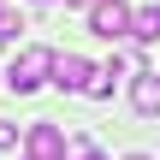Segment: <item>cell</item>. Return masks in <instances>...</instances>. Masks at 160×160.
I'll return each instance as SVG.
<instances>
[{"label": "cell", "mask_w": 160, "mask_h": 160, "mask_svg": "<svg viewBox=\"0 0 160 160\" xmlns=\"http://www.w3.org/2000/svg\"><path fill=\"white\" fill-rule=\"evenodd\" d=\"M18 30H24V18L12 6H0V42H18Z\"/></svg>", "instance_id": "obj_7"}, {"label": "cell", "mask_w": 160, "mask_h": 160, "mask_svg": "<svg viewBox=\"0 0 160 160\" xmlns=\"http://www.w3.org/2000/svg\"><path fill=\"white\" fill-rule=\"evenodd\" d=\"M89 36L125 42V36H131V6H125V0H89Z\"/></svg>", "instance_id": "obj_2"}, {"label": "cell", "mask_w": 160, "mask_h": 160, "mask_svg": "<svg viewBox=\"0 0 160 160\" xmlns=\"http://www.w3.org/2000/svg\"><path fill=\"white\" fill-rule=\"evenodd\" d=\"M77 6H89V0H77Z\"/></svg>", "instance_id": "obj_12"}, {"label": "cell", "mask_w": 160, "mask_h": 160, "mask_svg": "<svg viewBox=\"0 0 160 160\" xmlns=\"http://www.w3.org/2000/svg\"><path fill=\"white\" fill-rule=\"evenodd\" d=\"M48 77H53V48H24V53L12 59V71H6L12 95H30V89H42Z\"/></svg>", "instance_id": "obj_1"}, {"label": "cell", "mask_w": 160, "mask_h": 160, "mask_svg": "<svg viewBox=\"0 0 160 160\" xmlns=\"http://www.w3.org/2000/svg\"><path fill=\"white\" fill-rule=\"evenodd\" d=\"M125 160H148V154H125Z\"/></svg>", "instance_id": "obj_10"}, {"label": "cell", "mask_w": 160, "mask_h": 160, "mask_svg": "<svg viewBox=\"0 0 160 160\" xmlns=\"http://www.w3.org/2000/svg\"><path fill=\"white\" fill-rule=\"evenodd\" d=\"M12 142H18V125H6V119H0V148H12Z\"/></svg>", "instance_id": "obj_9"}, {"label": "cell", "mask_w": 160, "mask_h": 160, "mask_svg": "<svg viewBox=\"0 0 160 160\" xmlns=\"http://www.w3.org/2000/svg\"><path fill=\"white\" fill-rule=\"evenodd\" d=\"M131 36L137 42H160V6H137L131 12Z\"/></svg>", "instance_id": "obj_6"}, {"label": "cell", "mask_w": 160, "mask_h": 160, "mask_svg": "<svg viewBox=\"0 0 160 160\" xmlns=\"http://www.w3.org/2000/svg\"><path fill=\"white\" fill-rule=\"evenodd\" d=\"M89 77H95V65H89L83 53H53V89L83 95V89H89Z\"/></svg>", "instance_id": "obj_3"}, {"label": "cell", "mask_w": 160, "mask_h": 160, "mask_svg": "<svg viewBox=\"0 0 160 160\" xmlns=\"http://www.w3.org/2000/svg\"><path fill=\"white\" fill-rule=\"evenodd\" d=\"M83 160H101V154H83Z\"/></svg>", "instance_id": "obj_11"}, {"label": "cell", "mask_w": 160, "mask_h": 160, "mask_svg": "<svg viewBox=\"0 0 160 160\" xmlns=\"http://www.w3.org/2000/svg\"><path fill=\"white\" fill-rule=\"evenodd\" d=\"M24 148H30V160H65V137H59V125L36 119V125L24 131Z\"/></svg>", "instance_id": "obj_4"}, {"label": "cell", "mask_w": 160, "mask_h": 160, "mask_svg": "<svg viewBox=\"0 0 160 160\" xmlns=\"http://www.w3.org/2000/svg\"><path fill=\"white\" fill-rule=\"evenodd\" d=\"M131 107H137L142 119H160V71L142 65V71L131 77Z\"/></svg>", "instance_id": "obj_5"}, {"label": "cell", "mask_w": 160, "mask_h": 160, "mask_svg": "<svg viewBox=\"0 0 160 160\" xmlns=\"http://www.w3.org/2000/svg\"><path fill=\"white\" fill-rule=\"evenodd\" d=\"M83 154H95V142L89 137H65V160H83Z\"/></svg>", "instance_id": "obj_8"}]
</instances>
